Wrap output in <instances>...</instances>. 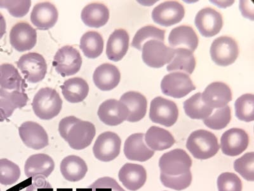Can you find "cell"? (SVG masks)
I'll use <instances>...</instances> for the list:
<instances>
[{"mask_svg":"<svg viewBox=\"0 0 254 191\" xmlns=\"http://www.w3.org/2000/svg\"><path fill=\"white\" fill-rule=\"evenodd\" d=\"M20 138L27 147L34 150H40L49 144V136L46 131L35 122H24L19 127Z\"/></svg>","mask_w":254,"mask_h":191,"instance_id":"obj_16","label":"cell"},{"mask_svg":"<svg viewBox=\"0 0 254 191\" xmlns=\"http://www.w3.org/2000/svg\"><path fill=\"white\" fill-rule=\"evenodd\" d=\"M0 191H1V190H0Z\"/></svg>","mask_w":254,"mask_h":191,"instance_id":"obj_48","label":"cell"},{"mask_svg":"<svg viewBox=\"0 0 254 191\" xmlns=\"http://www.w3.org/2000/svg\"><path fill=\"white\" fill-rule=\"evenodd\" d=\"M235 114L238 119L247 122L254 120V96L253 94L243 95L235 101Z\"/></svg>","mask_w":254,"mask_h":191,"instance_id":"obj_36","label":"cell"},{"mask_svg":"<svg viewBox=\"0 0 254 191\" xmlns=\"http://www.w3.org/2000/svg\"><path fill=\"white\" fill-rule=\"evenodd\" d=\"M58 17V9L49 1L36 4L30 16L32 23L40 30H48L53 28Z\"/></svg>","mask_w":254,"mask_h":191,"instance_id":"obj_19","label":"cell"},{"mask_svg":"<svg viewBox=\"0 0 254 191\" xmlns=\"http://www.w3.org/2000/svg\"><path fill=\"white\" fill-rule=\"evenodd\" d=\"M145 141L154 151L170 149L176 143L174 136L169 131L157 126H151L147 130Z\"/></svg>","mask_w":254,"mask_h":191,"instance_id":"obj_31","label":"cell"},{"mask_svg":"<svg viewBox=\"0 0 254 191\" xmlns=\"http://www.w3.org/2000/svg\"><path fill=\"white\" fill-rule=\"evenodd\" d=\"M201 99L211 108H221L232 101V92L225 83L215 82L209 84L201 93Z\"/></svg>","mask_w":254,"mask_h":191,"instance_id":"obj_18","label":"cell"},{"mask_svg":"<svg viewBox=\"0 0 254 191\" xmlns=\"http://www.w3.org/2000/svg\"><path fill=\"white\" fill-rule=\"evenodd\" d=\"M231 119V108L227 105L223 108L217 109L214 114L203 120V122L206 127L210 129L214 130H221L228 126Z\"/></svg>","mask_w":254,"mask_h":191,"instance_id":"obj_38","label":"cell"},{"mask_svg":"<svg viewBox=\"0 0 254 191\" xmlns=\"http://www.w3.org/2000/svg\"><path fill=\"white\" fill-rule=\"evenodd\" d=\"M249 137L244 129L231 128L226 131L221 138L222 153L234 157L240 155L248 147Z\"/></svg>","mask_w":254,"mask_h":191,"instance_id":"obj_15","label":"cell"},{"mask_svg":"<svg viewBox=\"0 0 254 191\" xmlns=\"http://www.w3.org/2000/svg\"><path fill=\"white\" fill-rule=\"evenodd\" d=\"M161 182L165 187L176 191L186 190L192 183V174L189 172L179 176H169L160 174Z\"/></svg>","mask_w":254,"mask_h":191,"instance_id":"obj_40","label":"cell"},{"mask_svg":"<svg viewBox=\"0 0 254 191\" xmlns=\"http://www.w3.org/2000/svg\"><path fill=\"white\" fill-rule=\"evenodd\" d=\"M217 188L219 191H242V183L233 173H222L217 179Z\"/></svg>","mask_w":254,"mask_h":191,"instance_id":"obj_41","label":"cell"},{"mask_svg":"<svg viewBox=\"0 0 254 191\" xmlns=\"http://www.w3.org/2000/svg\"><path fill=\"white\" fill-rule=\"evenodd\" d=\"M82 58L75 48L65 45L61 48L54 56L53 66L63 77L73 76L80 70Z\"/></svg>","mask_w":254,"mask_h":191,"instance_id":"obj_6","label":"cell"},{"mask_svg":"<svg viewBox=\"0 0 254 191\" xmlns=\"http://www.w3.org/2000/svg\"><path fill=\"white\" fill-rule=\"evenodd\" d=\"M31 6V1H0V8L7 9L13 17H23L28 14Z\"/></svg>","mask_w":254,"mask_h":191,"instance_id":"obj_42","label":"cell"},{"mask_svg":"<svg viewBox=\"0 0 254 191\" xmlns=\"http://www.w3.org/2000/svg\"><path fill=\"white\" fill-rule=\"evenodd\" d=\"M128 110L120 101L110 99L106 100L100 105L97 111L99 119L104 124L110 126H119L127 120Z\"/></svg>","mask_w":254,"mask_h":191,"instance_id":"obj_17","label":"cell"},{"mask_svg":"<svg viewBox=\"0 0 254 191\" xmlns=\"http://www.w3.org/2000/svg\"><path fill=\"white\" fill-rule=\"evenodd\" d=\"M10 42L16 51L20 52L29 51L37 42V33L28 22H18L11 29Z\"/></svg>","mask_w":254,"mask_h":191,"instance_id":"obj_14","label":"cell"},{"mask_svg":"<svg viewBox=\"0 0 254 191\" xmlns=\"http://www.w3.org/2000/svg\"><path fill=\"white\" fill-rule=\"evenodd\" d=\"M121 74L115 65L104 63L95 69L93 75L95 85L100 90L108 92L117 88L119 85Z\"/></svg>","mask_w":254,"mask_h":191,"instance_id":"obj_24","label":"cell"},{"mask_svg":"<svg viewBox=\"0 0 254 191\" xmlns=\"http://www.w3.org/2000/svg\"><path fill=\"white\" fill-rule=\"evenodd\" d=\"M26 191H54V189L44 177H37L33 179V182L27 187Z\"/></svg>","mask_w":254,"mask_h":191,"instance_id":"obj_45","label":"cell"},{"mask_svg":"<svg viewBox=\"0 0 254 191\" xmlns=\"http://www.w3.org/2000/svg\"><path fill=\"white\" fill-rule=\"evenodd\" d=\"M59 132L70 147L80 151L91 144L96 134V129L92 122L69 116L61 120Z\"/></svg>","mask_w":254,"mask_h":191,"instance_id":"obj_1","label":"cell"},{"mask_svg":"<svg viewBox=\"0 0 254 191\" xmlns=\"http://www.w3.org/2000/svg\"><path fill=\"white\" fill-rule=\"evenodd\" d=\"M120 101L128 110L127 121L137 122L145 117L147 112V101L146 97L141 93L128 92L122 96Z\"/></svg>","mask_w":254,"mask_h":191,"instance_id":"obj_25","label":"cell"},{"mask_svg":"<svg viewBox=\"0 0 254 191\" xmlns=\"http://www.w3.org/2000/svg\"><path fill=\"white\" fill-rule=\"evenodd\" d=\"M193 52L187 49H175V56L167 66L168 72L182 71L192 74L196 67V60Z\"/></svg>","mask_w":254,"mask_h":191,"instance_id":"obj_32","label":"cell"},{"mask_svg":"<svg viewBox=\"0 0 254 191\" xmlns=\"http://www.w3.org/2000/svg\"><path fill=\"white\" fill-rule=\"evenodd\" d=\"M89 188L92 191H126L114 179L108 177L97 179Z\"/></svg>","mask_w":254,"mask_h":191,"instance_id":"obj_44","label":"cell"},{"mask_svg":"<svg viewBox=\"0 0 254 191\" xmlns=\"http://www.w3.org/2000/svg\"><path fill=\"white\" fill-rule=\"evenodd\" d=\"M142 58L149 67L160 68L170 63L175 56V49L161 41L151 40L143 45Z\"/></svg>","mask_w":254,"mask_h":191,"instance_id":"obj_5","label":"cell"},{"mask_svg":"<svg viewBox=\"0 0 254 191\" xmlns=\"http://www.w3.org/2000/svg\"><path fill=\"white\" fill-rule=\"evenodd\" d=\"M185 15V9L177 1H167L156 6L152 12L154 22L160 26L169 27L180 22Z\"/></svg>","mask_w":254,"mask_h":191,"instance_id":"obj_12","label":"cell"},{"mask_svg":"<svg viewBox=\"0 0 254 191\" xmlns=\"http://www.w3.org/2000/svg\"><path fill=\"white\" fill-rule=\"evenodd\" d=\"M0 87L8 92H25L27 85L14 66L4 63L0 65Z\"/></svg>","mask_w":254,"mask_h":191,"instance_id":"obj_30","label":"cell"},{"mask_svg":"<svg viewBox=\"0 0 254 191\" xmlns=\"http://www.w3.org/2000/svg\"><path fill=\"white\" fill-rule=\"evenodd\" d=\"M6 24L3 15L0 13V40L6 33Z\"/></svg>","mask_w":254,"mask_h":191,"instance_id":"obj_47","label":"cell"},{"mask_svg":"<svg viewBox=\"0 0 254 191\" xmlns=\"http://www.w3.org/2000/svg\"><path fill=\"white\" fill-rule=\"evenodd\" d=\"M234 168L247 181H254V153L248 152L235 161Z\"/></svg>","mask_w":254,"mask_h":191,"instance_id":"obj_39","label":"cell"},{"mask_svg":"<svg viewBox=\"0 0 254 191\" xmlns=\"http://www.w3.org/2000/svg\"><path fill=\"white\" fill-rule=\"evenodd\" d=\"M144 134L135 133L128 136L125 142L124 154L129 160L144 162L153 158L155 151L144 143Z\"/></svg>","mask_w":254,"mask_h":191,"instance_id":"obj_21","label":"cell"},{"mask_svg":"<svg viewBox=\"0 0 254 191\" xmlns=\"http://www.w3.org/2000/svg\"><path fill=\"white\" fill-rule=\"evenodd\" d=\"M178 117V107L175 102L161 96L152 100L149 110V118L152 122L171 127L176 123Z\"/></svg>","mask_w":254,"mask_h":191,"instance_id":"obj_8","label":"cell"},{"mask_svg":"<svg viewBox=\"0 0 254 191\" xmlns=\"http://www.w3.org/2000/svg\"><path fill=\"white\" fill-rule=\"evenodd\" d=\"M184 108L192 119L205 120L212 115L214 109L206 106L201 99V93H197L184 102Z\"/></svg>","mask_w":254,"mask_h":191,"instance_id":"obj_34","label":"cell"},{"mask_svg":"<svg viewBox=\"0 0 254 191\" xmlns=\"http://www.w3.org/2000/svg\"><path fill=\"white\" fill-rule=\"evenodd\" d=\"M61 88L64 98L71 103L83 101L89 93V86L87 81L79 77L67 80Z\"/></svg>","mask_w":254,"mask_h":191,"instance_id":"obj_29","label":"cell"},{"mask_svg":"<svg viewBox=\"0 0 254 191\" xmlns=\"http://www.w3.org/2000/svg\"><path fill=\"white\" fill-rule=\"evenodd\" d=\"M17 67L29 83L42 81L47 72V65L44 56L36 52H30L20 57Z\"/></svg>","mask_w":254,"mask_h":191,"instance_id":"obj_9","label":"cell"},{"mask_svg":"<svg viewBox=\"0 0 254 191\" xmlns=\"http://www.w3.org/2000/svg\"><path fill=\"white\" fill-rule=\"evenodd\" d=\"M35 115L42 120H51L60 114L62 110L63 100L56 90L42 88L34 97L32 103Z\"/></svg>","mask_w":254,"mask_h":191,"instance_id":"obj_2","label":"cell"},{"mask_svg":"<svg viewBox=\"0 0 254 191\" xmlns=\"http://www.w3.org/2000/svg\"><path fill=\"white\" fill-rule=\"evenodd\" d=\"M161 89L163 94L168 96L182 98L196 90V86L188 75L177 72L163 77Z\"/></svg>","mask_w":254,"mask_h":191,"instance_id":"obj_10","label":"cell"},{"mask_svg":"<svg viewBox=\"0 0 254 191\" xmlns=\"http://www.w3.org/2000/svg\"><path fill=\"white\" fill-rule=\"evenodd\" d=\"M194 23L201 35L210 38L221 31L223 26V19L221 13L215 9L206 7L197 13Z\"/></svg>","mask_w":254,"mask_h":191,"instance_id":"obj_13","label":"cell"},{"mask_svg":"<svg viewBox=\"0 0 254 191\" xmlns=\"http://www.w3.org/2000/svg\"><path fill=\"white\" fill-rule=\"evenodd\" d=\"M80 49L84 55L89 59L98 58L103 53L104 40L98 32L88 31L84 34L80 40Z\"/></svg>","mask_w":254,"mask_h":191,"instance_id":"obj_33","label":"cell"},{"mask_svg":"<svg viewBox=\"0 0 254 191\" xmlns=\"http://www.w3.org/2000/svg\"><path fill=\"white\" fill-rule=\"evenodd\" d=\"M211 58L216 65L221 67L232 65L237 60L239 49L237 42L227 36H220L214 40L210 51Z\"/></svg>","mask_w":254,"mask_h":191,"instance_id":"obj_7","label":"cell"},{"mask_svg":"<svg viewBox=\"0 0 254 191\" xmlns=\"http://www.w3.org/2000/svg\"><path fill=\"white\" fill-rule=\"evenodd\" d=\"M0 97L2 98L8 99L16 108H22L26 106L28 101V96L25 92L20 91H13L8 92L0 88Z\"/></svg>","mask_w":254,"mask_h":191,"instance_id":"obj_43","label":"cell"},{"mask_svg":"<svg viewBox=\"0 0 254 191\" xmlns=\"http://www.w3.org/2000/svg\"><path fill=\"white\" fill-rule=\"evenodd\" d=\"M187 148L194 158L205 160L216 155L220 146L214 134L198 129L192 132L188 137Z\"/></svg>","mask_w":254,"mask_h":191,"instance_id":"obj_3","label":"cell"},{"mask_svg":"<svg viewBox=\"0 0 254 191\" xmlns=\"http://www.w3.org/2000/svg\"><path fill=\"white\" fill-rule=\"evenodd\" d=\"M122 140L117 133L104 132L97 137L93 147L95 158L103 162L114 160L120 153Z\"/></svg>","mask_w":254,"mask_h":191,"instance_id":"obj_11","label":"cell"},{"mask_svg":"<svg viewBox=\"0 0 254 191\" xmlns=\"http://www.w3.org/2000/svg\"><path fill=\"white\" fill-rule=\"evenodd\" d=\"M165 31L154 26H146L140 28L135 33L131 42V47L141 51L142 45L147 41L156 40L164 42Z\"/></svg>","mask_w":254,"mask_h":191,"instance_id":"obj_35","label":"cell"},{"mask_svg":"<svg viewBox=\"0 0 254 191\" xmlns=\"http://www.w3.org/2000/svg\"><path fill=\"white\" fill-rule=\"evenodd\" d=\"M169 42L172 49L181 48L193 52L198 47L199 40L192 27L183 25L172 29L169 34Z\"/></svg>","mask_w":254,"mask_h":191,"instance_id":"obj_23","label":"cell"},{"mask_svg":"<svg viewBox=\"0 0 254 191\" xmlns=\"http://www.w3.org/2000/svg\"><path fill=\"white\" fill-rule=\"evenodd\" d=\"M81 18L86 26L90 28H99L108 22L110 10L103 3H90L83 8Z\"/></svg>","mask_w":254,"mask_h":191,"instance_id":"obj_27","label":"cell"},{"mask_svg":"<svg viewBox=\"0 0 254 191\" xmlns=\"http://www.w3.org/2000/svg\"><path fill=\"white\" fill-rule=\"evenodd\" d=\"M119 178L127 190L136 191L146 183L147 173L142 165L126 163L120 170Z\"/></svg>","mask_w":254,"mask_h":191,"instance_id":"obj_22","label":"cell"},{"mask_svg":"<svg viewBox=\"0 0 254 191\" xmlns=\"http://www.w3.org/2000/svg\"><path fill=\"white\" fill-rule=\"evenodd\" d=\"M15 109V106L8 99L0 98V122L11 117Z\"/></svg>","mask_w":254,"mask_h":191,"instance_id":"obj_46","label":"cell"},{"mask_svg":"<svg viewBox=\"0 0 254 191\" xmlns=\"http://www.w3.org/2000/svg\"><path fill=\"white\" fill-rule=\"evenodd\" d=\"M61 172L64 178L71 183L82 180L88 172L87 163L77 156H68L61 163Z\"/></svg>","mask_w":254,"mask_h":191,"instance_id":"obj_28","label":"cell"},{"mask_svg":"<svg viewBox=\"0 0 254 191\" xmlns=\"http://www.w3.org/2000/svg\"><path fill=\"white\" fill-rule=\"evenodd\" d=\"M128 33L123 29H116L109 38L106 46V55L115 62L121 61L126 55L129 47Z\"/></svg>","mask_w":254,"mask_h":191,"instance_id":"obj_26","label":"cell"},{"mask_svg":"<svg viewBox=\"0 0 254 191\" xmlns=\"http://www.w3.org/2000/svg\"><path fill=\"white\" fill-rule=\"evenodd\" d=\"M192 160L185 150L176 149L165 153L159 160L161 174L179 176L190 172Z\"/></svg>","mask_w":254,"mask_h":191,"instance_id":"obj_4","label":"cell"},{"mask_svg":"<svg viewBox=\"0 0 254 191\" xmlns=\"http://www.w3.org/2000/svg\"><path fill=\"white\" fill-rule=\"evenodd\" d=\"M20 175L19 166L7 159H0V184L12 185L19 181Z\"/></svg>","mask_w":254,"mask_h":191,"instance_id":"obj_37","label":"cell"},{"mask_svg":"<svg viewBox=\"0 0 254 191\" xmlns=\"http://www.w3.org/2000/svg\"><path fill=\"white\" fill-rule=\"evenodd\" d=\"M55 168V163L51 156L45 154L32 155L27 159L24 172L27 177L48 178Z\"/></svg>","mask_w":254,"mask_h":191,"instance_id":"obj_20","label":"cell"}]
</instances>
